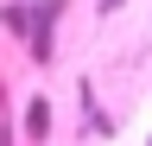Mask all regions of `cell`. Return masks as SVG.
I'll return each mask as SVG.
<instances>
[{
  "label": "cell",
  "mask_w": 152,
  "mask_h": 146,
  "mask_svg": "<svg viewBox=\"0 0 152 146\" xmlns=\"http://www.w3.org/2000/svg\"><path fill=\"white\" fill-rule=\"evenodd\" d=\"M57 13H64V0H45V7L32 13V57H51V38H57Z\"/></svg>",
  "instance_id": "cell-1"
},
{
  "label": "cell",
  "mask_w": 152,
  "mask_h": 146,
  "mask_svg": "<svg viewBox=\"0 0 152 146\" xmlns=\"http://www.w3.org/2000/svg\"><path fill=\"white\" fill-rule=\"evenodd\" d=\"M146 146H152V140H146Z\"/></svg>",
  "instance_id": "cell-3"
},
{
  "label": "cell",
  "mask_w": 152,
  "mask_h": 146,
  "mask_svg": "<svg viewBox=\"0 0 152 146\" xmlns=\"http://www.w3.org/2000/svg\"><path fill=\"white\" fill-rule=\"evenodd\" d=\"M26 140H32V146H45V140H51V102H45V95H32V102H26Z\"/></svg>",
  "instance_id": "cell-2"
}]
</instances>
